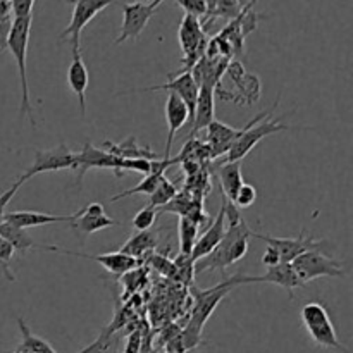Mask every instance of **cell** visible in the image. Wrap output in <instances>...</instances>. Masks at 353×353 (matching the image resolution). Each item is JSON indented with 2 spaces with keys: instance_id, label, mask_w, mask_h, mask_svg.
<instances>
[{
  "instance_id": "cell-29",
  "label": "cell",
  "mask_w": 353,
  "mask_h": 353,
  "mask_svg": "<svg viewBox=\"0 0 353 353\" xmlns=\"http://www.w3.org/2000/svg\"><path fill=\"white\" fill-rule=\"evenodd\" d=\"M164 176H165V171H157V172H152V174L143 176V179H141L137 186H133V188L130 190H124V192L114 195L112 199H110V202H117V200L126 199V196H134V195L150 196L152 193L155 192V188H157L159 183H161V179L164 178Z\"/></svg>"
},
{
  "instance_id": "cell-9",
  "label": "cell",
  "mask_w": 353,
  "mask_h": 353,
  "mask_svg": "<svg viewBox=\"0 0 353 353\" xmlns=\"http://www.w3.org/2000/svg\"><path fill=\"white\" fill-rule=\"evenodd\" d=\"M76 164V152L69 150L65 143H59L57 147L48 148V150L34 152V161L30 168L21 174V181L26 183L28 179L43 172L55 171H72Z\"/></svg>"
},
{
  "instance_id": "cell-28",
  "label": "cell",
  "mask_w": 353,
  "mask_h": 353,
  "mask_svg": "<svg viewBox=\"0 0 353 353\" xmlns=\"http://www.w3.org/2000/svg\"><path fill=\"white\" fill-rule=\"evenodd\" d=\"M17 327H19V333H21V343L17 345L16 350H21L24 353H57L54 348H52V345L47 343L43 338L31 333L28 324L24 323L21 317L17 319Z\"/></svg>"
},
{
  "instance_id": "cell-19",
  "label": "cell",
  "mask_w": 353,
  "mask_h": 353,
  "mask_svg": "<svg viewBox=\"0 0 353 353\" xmlns=\"http://www.w3.org/2000/svg\"><path fill=\"white\" fill-rule=\"evenodd\" d=\"M207 131V147H209L210 157L217 159L219 155H226L230 152L231 145L236 141V138L243 133V128H233L228 126L223 121L214 119L209 126L205 128Z\"/></svg>"
},
{
  "instance_id": "cell-43",
  "label": "cell",
  "mask_w": 353,
  "mask_h": 353,
  "mask_svg": "<svg viewBox=\"0 0 353 353\" xmlns=\"http://www.w3.org/2000/svg\"><path fill=\"white\" fill-rule=\"evenodd\" d=\"M137 2H150V0H137ZM159 2H164V0H159Z\"/></svg>"
},
{
  "instance_id": "cell-11",
  "label": "cell",
  "mask_w": 353,
  "mask_h": 353,
  "mask_svg": "<svg viewBox=\"0 0 353 353\" xmlns=\"http://www.w3.org/2000/svg\"><path fill=\"white\" fill-rule=\"evenodd\" d=\"M159 6H161L159 0H152V2L124 3L123 24H121L119 37L116 38L114 43L121 45L128 40H138V37L143 33L145 26H147L148 21H150V17L154 16Z\"/></svg>"
},
{
  "instance_id": "cell-15",
  "label": "cell",
  "mask_w": 353,
  "mask_h": 353,
  "mask_svg": "<svg viewBox=\"0 0 353 353\" xmlns=\"http://www.w3.org/2000/svg\"><path fill=\"white\" fill-rule=\"evenodd\" d=\"M159 90H165V92L176 93L183 102L186 103L190 112V126H192L193 114H195V105L196 99H199V85L193 79L192 72H174V74H169V81L164 85L159 86H147V88L140 90H130L128 93H138V92H159Z\"/></svg>"
},
{
  "instance_id": "cell-3",
  "label": "cell",
  "mask_w": 353,
  "mask_h": 353,
  "mask_svg": "<svg viewBox=\"0 0 353 353\" xmlns=\"http://www.w3.org/2000/svg\"><path fill=\"white\" fill-rule=\"evenodd\" d=\"M31 31V16L14 17L10 24L9 34L6 38V47L14 55V61L17 64L21 81V116H26L30 119L31 126H37V119L33 116V103L30 99V86H28V72H26V55L28 43H30Z\"/></svg>"
},
{
  "instance_id": "cell-4",
  "label": "cell",
  "mask_w": 353,
  "mask_h": 353,
  "mask_svg": "<svg viewBox=\"0 0 353 353\" xmlns=\"http://www.w3.org/2000/svg\"><path fill=\"white\" fill-rule=\"evenodd\" d=\"M279 105V99L272 103L271 109L264 110L259 114L255 119H252L247 126L243 128V133L236 138L233 145H231L230 152L226 154V162H241L261 140L268 138L269 134H274L278 131L285 130H295L296 126H290V124L281 123L279 119H269V114L274 112Z\"/></svg>"
},
{
  "instance_id": "cell-35",
  "label": "cell",
  "mask_w": 353,
  "mask_h": 353,
  "mask_svg": "<svg viewBox=\"0 0 353 353\" xmlns=\"http://www.w3.org/2000/svg\"><path fill=\"white\" fill-rule=\"evenodd\" d=\"M174 265H176V279L179 281L186 283L190 285L193 279V274H195V262L192 261L190 255H181L179 254L178 257L174 259Z\"/></svg>"
},
{
  "instance_id": "cell-44",
  "label": "cell",
  "mask_w": 353,
  "mask_h": 353,
  "mask_svg": "<svg viewBox=\"0 0 353 353\" xmlns=\"http://www.w3.org/2000/svg\"><path fill=\"white\" fill-rule=\"evenodd\" d=\"M255 2H257V0H252V7H254V6H255Z\"/></svg>"
},
{
  "instance_id": "cell-7",
  "label": "cell",
  "mask_w": 353,
  "mask_h": 353,
  "mask_svg": "<svg viewBox=\"0 0 353 353\" xmlns=\"http://www.w3.org/2000/svg\"><path fill=\"white\" fill-rule=\"evenodd\" d=\"M179 45H181V50L185 54L183 59V69H179L178 72H190L193 69V65L203 57L207 47V34L205 30L202 28V21L195 16H190L185 14L179 24Z\"/></svg>"
},
{
  "instance_id": "cell-23",
  "label": "cell",
  "mask_w": 353,
  "mask_h": 353,
  "mask_svg": "<svg viewBox=\"0 0 353 353\" xmlns=\"http://www.w3.org/2000/svg\"><path fill=\"white\" fill-rule=\"evenodd\" d=\"M72 217H74V214H69V216H55V214L34 212V210H17V212H7L3 221L14 224L17 228H23V230H30V228L47 226V224L71 223Z\"/></svg>"
},
{
  "instance_id": "cell-12",
  "label": "cell",
  "mask_w": 353,
  "mask_h": 353,
  "mask_svg": "<svg viewBox=\"0 0 353 353\" xmlns=\"http://www.w3.org/2000/svg\"><path fill=\"white\" fill-rule=\"evenodd\" d=\"M252 238H259L264 241L268 247L274 248L278 252L281 262H293L300 254L307 250H321L326 245V241H319L314 236H305V233H300L299 238H276L269 236V234L259 233V231L252 230Z\"/></svg>"
},
{
  "instance_id": "cell-10",
  "label": "cell",
  "mask_w": 353,
  "mask_h": 353,
  "mask_svg": "<svg viewBox=\"0 0 353 353\" xmlns=\"http://www.w3.org/2000/svg\"><path fill=\"white\" fill-rule=\"evenodd\" d=\"M90 169H110L117 178H123V159L109 154L103 148L95 147L90 141H85L83 148L76 152V164L72 171H76V185H81L83 178Z\"/></svg>"
},
{
  "instance_id": "cell-36",
  "label": "cell",
  "mask_w": 353,
  "mask_h": 353,
  "mask_svg": "<svg viewBox=\"0 0 353 353\" xmlns=\"http://www.w3.org/2000/svg\"><path fill=\"white\" fill-rule=\"evenodd\" d=\"M14 254H16V252L10 247L9 241H6L0 236V271L6 274V278L9 279V281H16V276L10 271V261H12Z\"/></svg>"
},
{
  "instance_id": "cell-41",
  "label": "cell",
  "mask_w": 353,
  "mask_h": 353,
  "mask_svg": "<svg viewBox=\"0 0 353 353\" xmlns=\"http://www.w3.org/2000/svg\"><path fill=\"white\" fill-rule=\"evenodd\" d=\"M261 262H262V265H265V268H274V265L281 264V259H279L278 252H276L274 248L268 247L265 248L264 255H262Z\"/></svg>"
},
{
  "instance_id": "cell-14",
  "label": "cell",
  "mask_w": 353,
  "mask_h": 353,
  "mask_svg": "<svg viewBox=\"0 0 353 353\" xmlns=\"http://www.w3.org/2000/svg\"><path fill=\"white\" fill-rule=\"evenodd\" d=\"M40 250L47 252H55V254H64V255H72V257L86 259V261H93L97 264L102 265L105 271H109L114 276H123L126 272L133 271V269L140 268V262L137 259L130 257L126 254H121V252H112V254H100V255H90V254H81V252H72V250H64V248L54 247V245H40Z\"/></svg>"
},
{
  "instance_id": "cell-39",
  "label": "cell",
  "mask_w": 353,
  "mask_h": 353,
  "mask_svg": "<svg viewBox=\"0 0 353 353\" xmlns=\"http://www.w3.org/2000/svg\"><path fill=\"white\" fill-rule=\"evenodd\" d=\"M9 3L14 17H26L33 12L34 0H10Z\"/></svg>"
},
{
  "instance_id": "cell-30",
  "label": "cell",
  "mask_w": 353,
  "mask_h": 353,
  "mask_svg": "<svg viewBox=\"0 0 353 353\" xmlns=\"http://www.w3.org/2000/svg\"><path fill=\"white\" fill-rule=\"evenodd\" d=\"M178 236H179V254L190 255V257H192L193 247H195L196 238H199V226H196L193 221H190L188 217L181 216L178 223Z\"/></svg>"
},
{
  "instance_id": "cell-6",
  "label": "cell",
  "mask_w": 353,
  "mask_h": 353,
  "mask_svg": "<svg viewBox=\"0 0 353 353\" xmlns=\"http://www.w3.org/2000/svg\"><path fill=\"white\" fill-rule=\"evenodd\" d=\"M292 265L303 285L319 278H343L345 276L343 262L323 254L321 250L303 252L292 262Z\"/></svg>"
},
{
  "instance_id": "cell-13",
  "label": "cell",
  "mask_w": 353,
  "mask_h": 353,
  "mask_svg": "<svg viewBox=\"0 0 353 353\" xmlns=\"http://www.w3.org/2000/svg\"><path fill=\"white\" fill-rule=\"evenodd\" d=\"M119 221L112 219L109 214L105 212L102 203H88L86 207H83L81 210L74 212V217L69 223L72 231L79 234L81 238L90 236V234L97 233V231L109 230V228L119 226Z\"/></svg>"
},
{
  "instance_id": "cell-1",
  "label": "cell",
  "mask_w": 353,
  "mask_h": 353,
  "mask_svg": "<svg viewBox=\"0 0 353 353\" xmlns=\"http://www.w3.org/2000/svg\"><path fill=\"white\" fill-rule=\"evenodd\" d=\"M221 202L224 203V212H226V233H224L219 245L209 255L195 262L196 274L214 271H219L224 274V271L230 265L240 262L248 252L252 230L241 217L238 207L231 200H228L224 193H221Z\"/></svg>"
},
{
  "instance_id": "cell-32",
  "label": "cell",
  "mask_w": 353,
  "mask_h": 353,
  "mask_svg": "<svg viewBox=\"0 0 353 353\" xmlns=\"http://www.w3.org/2000/svg\"><path fill=\"white\" fill-rule=\"evenodd\" d=\"M176 193H178V190H176L174 183H171L164 176V178L161 179V183H159L157 188H155V192L150 195V203H148V205L155 207V209H162V207L168 205V203L174 199Z\"/></svg>"
},
{
  "instance_id": "cell-34",
  "label": "cell",
  "mask_w": 353,
  "mask_h": 353,
  "mask_svg": "<svg viewBox=\"0 0 353 353\" xmlns=\"http://www.w3.org/2000/svg\"><path fill=\"white\" fill-rule=\"evenodd\" d=\"M159 217V209H155V207H143L141 210H138L137 216L131 219V226H133V230L137 231H147V230H152L155 224V221H157Z\"/></svg>"
},
{
  "instance_id": "cell-31",
  "label": "cell",
  "mask_w": 353,
  "mask_h": 353,
  "mask_svg": "<svg viewBox=\"0 0 353 353\" xmlns=\"http://www.w3.org/2000/svg\"><path fill=\"white\" fill-rule=\"evenodd\" d=\"M117 343H119L117 334H114L109 330H103L102 334L92 345H88L78 353H117Z\"/></svg>"
},
{
  "instance_id": "cell-22",
  "label": "cell",
  "mask_w": 353,
  "mask_h": 353,
  "mask_svg": "<svg viewBox=\"0 0 353 353\" xmlns=\"http://www.w3.org/2000/svg\"><path fill=\"white\" fill-rule=\"evenodd\" d=\"M68 85L72 90L76 97H78L79 112L81 116H86V90L90 85V74L88 68H86L85 61L81 57V50L72 52V61L68 69Z\"/></svg>"
},
{
  "instance_id": "cell-24",
  "label": "cell",
  "mask_w": 353,
  "mask_h": 353,
  "mask_svg": "<svg viewBox=\"0 0 353 353\" xmlns=\"http://www.w3.org/2000/svg\"><path fill=\"white\" fill-rule=\"evenodd\" d=\"M159 245V231L147 230V231H137L134 234H131L130 240L121 247V254H126L130 257L137 259L140 262V265L143 264L145 259L155 252Z\"/></svg>"
},
{
  "instance_id": "cell-17",
  "label": "cell",
  "mask_w": 353,
  "mask_h": 353,
  "mask_svg": "<svg viewBox=\"0 0 353 353\" xmlns=\"http://www.w3.org/2000/svg\"><path fill=\"white\" fill-rule=\"evenodd\" d=\"M250 283H271V285L281 286L286 290L290 299H293V292L303 283L300 281L296 276L295 269H293L292 262H281V264L274 265V268H268L265 274L262 276H243L240 274V285H250Z\"/></svg>"
},
{
  "instance_id": "cell-37",
  "label": "cell",
  "mask_w": 353,
  "mask_h": 353,
  "mask_svg": "<svg viewBox=\"0 0 353 353\" xmlns=\"http://www.w3.org/2000/svg\"><path fill=\"white\" fill-rule=\"evenodd\" d=\"M255 200H257V190L252 185H248V183H243L241 188L238 190V195L233 203L238 209H248V207L254 205Z\"/></svg>"
},
{
  "instance_id": "cell-40",
  "label": "cell",
  "mask_w": 353,
  "mask_h": 353,
  "mask_svg": "<svg viewBox=\"0 0 353 353\" xmlns=\"http://www.w3.org/2000/svg\"><path fill=\"white\" fill-rule=\"evenodd\" d=\"M21 185H23V181H21V179H17L16 183H14L12 186H10L9 190H7V192H3L2 195H0V224L3 223V217H6V207L9 205V202L10 200H12V196L16 195L17 193V190L21 188Z\"/></svg>"
},
{
  "instance_id": "cell-5",
  "label": "cell",
  "mask_w": 353,
  "mask_h": 353,
  "mask_svg": "<svg viewBox=\"0 0 353 353\" xmlns=\"http://www.w3.org/2000/svg\"><path fill=\"white\" fill-rule=\"evenodd\" d=\"M303 321V326L309 331V336L312 338L317 347L333 348V350L350 353L347 347L338 338L336 330H334L331 317L327 314L326 307L319 302H309L302 307L300 312Z\"/></svg>"
},
{
  "instance_id": "cell-2",
  "label": "cell",
  "mask_w": 353,
  "mask_h": 353,
  "mask_svg": "<svg viewBox=\"0 0 353 353\" xmlns=\"http://www.w3.org/2000/svg\"><path fill=\"white\" fill-rule=\"evenodd\" d=\"M234 286H240V274L231 276L226 281L219 283L217 286L209 290H193V295H195V305H193L192 317H190V323L186 326V330L179 334V343H181V352L183 350H192L196 345L202 343V330L205 326L207 321L210 319L214 310L217 309L221 302L226 299L228 293L234 288Z\"/></svg>"
},
{
  "instance_id": "cell-45",
  "label": "cell",
  "mask_w": 353,
  "mask_h": 353,
  "mask_svg": "<svg viewBox=\"0 0 353 353\" xmlns=\"http://www.w3.org/2000/svg\"><path fill=\"white\" fill-rule=\"evenodd\" d=\"M12 353H24V352H21V350H14Z\"/></svg>"
},
{
  "instance_id": "cell-25",
  "label": "cell",
  "mask_w": 353,
  "mask_h": 353,
  "mask_svg": "<svg viewBox=\"0 0 353 353\" xmlns=\"http://www.w3.org/2000/svg\"><path fill=\"white\" fill-rule=\"evenodd\" d=\"M102 148L119 159H148V161H159V159H162L152 148L138 143L137 137H128L126 140L119 141V143L105 140L102 143Z\"/></svg>"
},
{
  "instance_id": "cell-38",
  "label": "cell",
  "mask_w": 353,
  "mask_h": 353,
  "mask_svg": "<svg viewBox=\"0 0 353 353\" xmlns=\"http://www.w3.org/2000/svg\"><path fill=\"white\" fill-rule=\"evenodd\" d=\"M10 3L9 0H0V40L6 45V38L9 34L10 24H12V19H10Z\"/></svg>"
},
{
  "instance_id": "cell-42",
  "label": "cell",
  "mask_w": 353,
  "mask_h": 353,
  "mask_svg": "<svg viewBox=\"0 0 353 353\" xmlns=\"http://www.w3.org/2000/svg\"><path fill=\"white\" fill-rule=\"evenodd\" d=\"M238 6H240V9H254L252 7V0H236Z\"/></svg>"
},
{
  "instance_id": "cell-20",
  "label": "cell",
  "mask_w": 353,
  "mask_h": 353,
  "mask_svg": "<svg viewBox=\"0 0 353 353\" xmlns=\"http://www.w3.org/2000/svg\"><path fill=\"white\" fill-rule=\"evenodd\" d=\"M224 233H226V212H224V203L221 202V209L217 216L210 221L209 228L196 238V243L192 252V261L196 262L205 257V255H209L223 240Z\"/></svg>"
},
{
  "instance_id": "cell-33",
  "label": "cell",
  "mask_w": 353,
  "mask_h": 353,
  "mask_svg": "<svg viewBox=\"0 0 353 353\" xmlns=\"http://www.w3.org/2000/svg\"><path fill=\"white\" fill-rule=\"evenodd\" d=\"M143 264L152 265V268H154L155 271L159 272V274L164 276V278H174V276H176L174 261L168 259L165 255H161V254H155V252H152V254L148 255L147 259H145Z\"/></svg>"
},
{
  "instance_id": "cell-27",
  "label": "cell",
  "mask_w": 353,
  "mask_h": 353,
  "mask_svg": "<svg viewBox=\"0 0 353 353\" xmlns=\"http://www.w3.org/2000/svg\"><path fill=\"white\" fill-rule=\"evenodd\" d=\"M0 236L6 241H9L10 247H12L14 252H17V254H26V252L40 248V245L30 236V233H28L26 230L14 226V224L10 223H6V221L0 224Z\"/></svg>"
},
{
  "instance_id": "cell-16",
  "label": "cell",
  "mask_w": 353,
  "mask_h": 353,
  "mask_svg": "<svg viewBox=\"0 0 353 353\" xmlns=\"http://www.w3.org/2000/svg\"><path fill=\"white\" fill-rule=\"evenodd\" d=\"M224 74H228V78L236 85L238 88L236 103L252 105V103H255L259 99H261V93H262L261 78L245 71L243 64H241L240 61L230 62Z\"/></svg>"
},
{
  "instance_id": "cell-26",
  "label": "cell",
  "mask_w": 353,
  "mask_h": 353,
  "mask_svg": "<svg viewBox=\"0 0 353 353\" xmlns=\"http://www.w3.org/2000/svg\"><path fill=\"white\" fill-rule=\"evenodd\" d=\"M217 179H219V192L224 193L228 200L234 202L238 195V190L243 185V176H241L240 162H224L217 168Z\"/></svg>"
},
{
  "instance_id": "cell-18",
  "label": "cell",
  "mask_w": 353,
  "mask_h": 353,
  "mask_svg": "<svg viewBox=\"0 0 353 353\" xmlns=\"http://www.w3.org/2000/svg\"><path fill=\"white\" fill-rule=\"evenodd\" d=\"M216 86L212 83H200L199 86V99H196L195 114H193L192 121V131H190V138L195 137L199 131L205 130L214 119H216Z\"/></svg>"
},
{
  "instance_id": "cell-21",
  "label": "cell",
  "mask_w": 353,
  "mask_h": 353,
  "mask_svg": "<svg viewBox=\"0 0 353 353\" xmlns=\"http://www.w3.org/2000/svg\"><path fill=\"white\" fill-rule=\"evenodd\" d=\"M165 121H168V143H165V150L162 159L171 157L172 141H174L176 133L190 123V112L186 103L179 99L176 93L169 92L168 100H165Z\"/></svg>"
},
{
  "instance_id": "cell-8",
  "label": "cell",
  "mask_w": 353,
  "mask_h": 353,
  "mask_svg": "<svg viewBox=\"0 0 353 353\" xmlns=\"http://www.w3.org/2000/svg\"><path fill=\"white\" fill-rule=\"evenodd\" d=\"M65 2L72 3V14L68 28L61 33V40L69 41L72 52H78L79 43H81L83 28H85L97 14L102 12L105 7H109L110 3H112V0H65Z\"/></svg>"
}]
</instances>
